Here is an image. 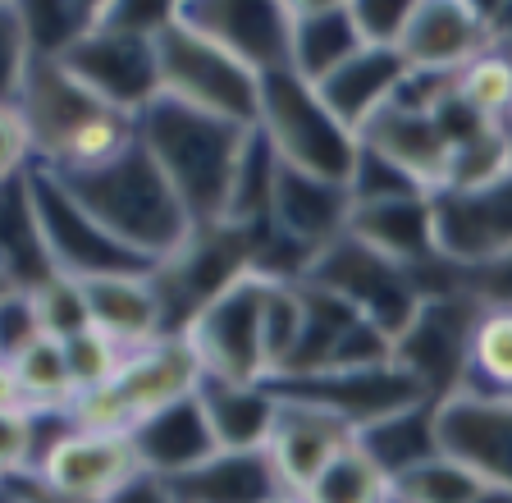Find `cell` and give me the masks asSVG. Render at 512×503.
<instances>
[{"instance_id":"obj_5","label":"cell","mask_w":512,"mask_h":503,"mask_svg":"<svg viewBox=\"0 0 512 503\" xmlns=\"http://www.w3.org/2000/svg\"><path fill=\"white\" fill-rule=\"evenodd\" d=\"M261 133L284 165L330 183H352L362 161V138L343 129L316 87L293 69L261 78Z\"/></svg>"},{"instance_id":"obj_37","label":"cell","mask_w":512,"mask_h":503,"mask_svg":"<svg viewBox=\"0 0 512 503\" xmlns=\"http://www.w3.org/2000/svg\"><path fill=\"white\" fill-rule=\"evenodd\" d=\"M412 10L416 0H352V23H357L362 46L398 51L407 37V23H412Z\"/></svg>"},{"instance_id":"obj_42","label":"cell","mask_w":512,"mask_h":503,"mask_svg":"<svg viewBox=\"0 0 512 503\" xmlns=\"http://www.w3.org/2000/svg\"><path fill=\"white\" fill-rule=\"evenodd\" d=\"M270 503H302L298 494H279V499H270Z\"/></svg>"},{"instance_id":"obj_22","label":"cell","mask_w":512,"mask_h":503,"mask_svg":"<svg viewBox=\"0 0 512 503\" xmlns=\"http://www.w3.org/2000/svg\"><path fill=\"white\" fill-rule=\"evenodd\" d=\"M407 78H412V65L403 60V51L362 46L348 65H339L325 83H316V92H320V101L334 110V119H339L343 129L362 138L366 124L398 101Z\"/></svg>"},{"instance_id":"obj_39","label":"cell","mask_w":512,"mask_h":503,"mask_svg":"<svg viewBox=\"0 0 512 503\" xmlns=\"http://www.w3.org/2000/svg\"><path fill=\"white\" fill-rule=\"evenodd\" d=\"M5 503H87V499H74V494L55 490L46 476L37 471H23V476H5Z\"/></svg>"},{"instance_id":"obj_17","label":"cell","mask_w":512,"mask_h":503,"mask_svg":"<svg viewBox=\"0 0 512 503\" xmlns=\"http://www.w3.org/2000/svg\"><path fill=\"white\" fill-rule=\"evenodd\" d=\"M46 481L55 490L74 494L87 503H106L115 499L124 485H133L142 476V458L133 435H119V430H69L51 449V458L42 462Z\"/></svg>"},{"instance_id":"obj_36","label":"cell","mask_w":512,"mask_h":503,"mask_svg":"<svg viewBox=\"0 0 512 503\" xmlns=\"http://www.w3.org/2000/svg\"><path fill=\"white\" fill-rule=\"evenodd\" d=\"M64 362H69L74 394L87 398V394H96V389H106L110 380L124 371L128 353L119 348L115 339H106L101 330H87V334H78V339L64 343ZM78 398H74V403H78Z\"/></svg>"},{"instance_id":"obj_15","label":"cell","mask_w":512,"mask_h":503,"mask_svg":"<svg viewBox=\"0 0 512 503\" xmlns=\"http://www.w3.org/2000/svg\"><path fill=\"white\" fill-rule=\"evenodd\" d=\"M439 453L467 462L485 481L512 485V394L458 389L435 403Z\"/></svg>"},{"instance_id":"obj_16","label":"cell","mask_w":512,"mask_h":503,"mask_svg":"<svg viewBox=\"0 0 512 503\" xmlns=\"http://www.w3.org/2000/svg\"><path fill=\"white\" fill-rule=\"evenodd\" d=\"M439 257L453 266H485L512 252V174L471 193H439Z\"/></svg>"},{"instance_id":"obj_6","label":"cell","mask_w":512,"mask_h":503,"mask_svg":"<svg viewBox=\"0 0 512 503\" xmlns=\"http://www.w3.org/2000/svg\"><path fill=\"white\" fill-rule=\"evenodd\" d=\"M206 366L197 357L188 334H165L151 348L133 353L124 362V371L110 380L106 389L78 398L69 412L83 430H119V435H133L142 421H151L156 412L183 403L202 389Z\"/></svg>"},{"instance_id":"obj_35","label":"cell","mask_w":512,"mask_h":503,"mask_svg":"<svg viewBox=\"0 0 512 503\" xmlns=\"http://www.w3.org/2000/svg\"><path fill=\"white\" fill-rule=\"evenodd\" d=\"M28 298H32V307H37V321H42L46 339L69 343V339H78V334L96 330L92 307H87V293L78 279L55 275V279H46L42 289H32Z\"/></svg>"},{"instance_id":"obj_8","label":"cell","mask_w":512,"mask_h":503,"mask_svg":"<svg viewBox=\"0 0 512 503\" xmlns=\"http://www.w3.org/2000/svg\"><path fill=\"white\" fill-rule=\"evenodd\" d=\"M23 179H28L32 211H37L42 243H46V257H51L55 275H69L83 284V279H101V275H151V270H156L151 261H142L138 252H128V247L64 188L60 174L32 165Z\"/></svg>"},{"instance_id":"obj_20","label":"cell","mask_w":512,"mask_h":503,"mask_svg":"<svg viewBox=\"0 0 512 503\" xmlns=\"http://www.w3.org/2000/svg\"><path fill=\"white\" fill-rule=\"evenodd\" d=\"M357 444V430L339 421L334 412L316 403H298V398H279V426L270 435V462H275L279 481L288 494H302L320 471L330 467L334 453Z\"/></svg>"},{"instance_id":"obj_34","label":"cell","mask_w":512,"mask_h":503,"mask_svg":"<svg viewBox=\"0 0 512 503\" xmlns=\"http://www.w3.org/2000/svg\"><path fill=\"white\" fill-rule=\"evenodd\" d=\"M467 389L512 394V311H485L476 343H471Z\"/></svg>"},{"instance_id":"obj_4","label":"cell","mask_w":512,"mask_h":503,"mask_svg":"<svg viewBox=\"0 0 512 503\" xmlns=\"http://www.w3.org/2000/svg\"><path fill=\"white\" fill-rule=\"evenodd\" d=\"M156 60L160 97L229 119L238 129H261V74L206 33H197L192 23L174 19L156 37Z\"/></svg>"},{"instance_id":"obj_27","label":"cell","mask_w":512,"mask_h":503,"mask_svg":"<svg viewBox=\"0 0 512 503\" xmlns=\"http://www.w3.org/2000/svg\"><path fill=\"white\" fill-rule=\"evenodd\" d=\"M197 398H202L224 453L270 449V435L279 426V394L270 385H229V380L206 375Z\"/></svg>"},{"instance_id":"obj_2","label":"cell","mask_w":512,"mask_h":503,"mask_svg":"<svg viewBox=\"0 0 512 503\" xmlns=\"http://www.w3.org/2000/svg\"><path fill=\"white\" fill-rule=\"evenodd\" d=\"M60 179L128 252H138L151 266L170 261L197 229L183 197L174 193V183L165 179V170L142 142H133L124 156L96 165V170L60 174Z\"/></svg>"},{"instance_id":"obj_10","label":"cell","mask_w":512,"mask_h":503,"mask_svg":"<svg viewBox=\"0 0 512 503\" xmlns=\"http://www.w3.org/2000/svg\"><path fill=\"white\" fill-rule=\"evenodd\" d=\"M266 293L270 279L247 270L234 289H224L211 307L188 325V339L211 380L229 385H270L266 353Z\"/></svg>"},{"instance_id":"obj_40","label":"cell","mask_w":512,"mask_h":503,"mask_svg":"<svg viewBox=\"0 0 512 503\" xmlns=\"http://www.w3.org/2000/svg\"><path fill=\"white\" fill-rule=\"evenodd\" d=\"M106 503H179L170 490V481H160V476H151V471H142L133 485H124V490L115 494V499Z\"/></svg>"},{"instance_id":"obj_28","label":"cell","mask_w":512,"mask_h":503,"mask_svg":"<svg viewBox=\"0 0 512 503\" xmlns=\"http://www.w3.org/2000/svg\"><path fill=\"white\" fill-rule=\"evenodd\" d=\"M170 490L179 503H270V499H279V494H288L266 449L215 453V458L202 462L197 471L170 481Z\"/></svg>"},{"instance_id":"obj_1","label":"cell","mask_w":512,"mask_h":503,"mask_svg":"<svg viewBox=\"0 0 512 503\" xmlns=\"http://www.w3.org/2000/svg\"><path fill=\"white\" fill-rule=\"evenodd\" d=\"M252 133L256 129H238L229 119L202 115L170 97H156V106L138 115V142L156 156V165L174 183V193L183 197L197 225L229 220L234 183Z\"/></svg>"},{"instance_id":"obj_11","label":"cell","mask_w":512,"mask_h":503,"mask_svg":"<svg viewBox=\"0 0 512 503\" xmlns=\"http://www.w3.org/2000/svg\"><path fill=\"white\" fill-rule=\"evenodd\" d=\"M270 389L279 398H298V403H316L325 412H334L339 421H348L357 430V439L366 430L384 426V421L407 417L416 407L435 403L430 389L407 366H398V357L380 366H357V371L307 375V380H270Z\"/></svg>"},{"instance_id":"obj_19","label":"cell","mask_w":512,"mask_h":503,"mask_svg":"<svg viewBox=\"0 0 512 503\" xmlns=\"http://www.w3.org/2000/svg\"><path fill=\"white\" fill-rule=\"evenodd\" d=\"M362 147L375 151V156H384L394 170H403L421 193L439 197L448 188V174H453V147H448L444 129L435 124L430 110L394 101V106L380 110V115L366 124Z\"/></svg>"},{"instance_id":"obj_23","label":"cell","mask_w":512,"mask_h":503,"mask_svg":"<svg viewBox=\"0 0 512 503\" xmlns=\"http://www.w3.org/2000/svg\"><path fill=\"white\" fill-rule=\"evenodd\" d=\"M348 234L366 243L371 252L398 261L407 270H421L439 257V220H435V197H398V202H375V206H352Z\"/></svg>"},{"instance_id":"obj_24","label":"cell","mask_w":512,"mask_h":503,"mask_svg":"<svg viewBox=\"0 0 512 503\" xmlns=\"http://www.w3.org/2000/svg\"><path fill=\"white\" fill-rule=\"evenodd\" d=\"M133 444H138L142 471L160 476V481H179V476L197 471L202 462H211L215 453H224L197 394L165 407V412H156L151 421H142V426L133 430Z\"/></svg>"},{"instance_id":"obj_31","label":"cell","mask_w":512,"mask_h":503,"mask_svg":"<svg viewBox=\"0 0 512 503\" xmlns=\"http://www.w3.org/2000/svg\"><path fill=\"white\" fill-rule=\"evenodd\" d=\"M14 10L28 33L32 60H64L101 23V5H78V0H42V5H14Z\"/></svg>"},{"instance_id":"obj_30","label":"cell","mask_w":512,"mask_h":503,"mask_svg":"<svg viewBox=\"0 0 512 503\" xmlns=\"http://www.w3.org/2000/svg\"><path fill=\"white\" fill-rule=\"evenodd\" d=\"M298 499L302 503H394V481H389V471L357 439L343 453H334L330 467L320 471Z\"/></svg>"},{"instance_id":"obj_33","label":"cell","mask_w":512,"mask_h":503,"mask_svg":"<svg viewBox=\"0 0 512 503\" xmlns=\"http://www.w3.org/2000/svg\"><path fill=\"white\" fill-rule=\"evenodd\" d=\"M485 476L471 471L467 462L435 453L421 467L403 471L394 481V503H476V494L485 490Z\"/></svg>"},{"instance_id":"obj_29","label":"cell","mask_w":512,"mask_h":503,"mask_svg":"<svg viewBox=\"0 0 512 503\" xmlns=\"http://www.w3.org/2000/svg\"><path fill=\"white\" fill-rule=\"evenodd\" d=\"M74 380L64 362V343L37 339L19 357L5 362V407L19 412H69L74 407Z\"/></svg>"},{"instance_id":"obj_32","label":"cell","mask_w":512,"mask_h":503,"mask_svg":"<svg viewBox=\"0 0 512 503\" xmlns=\"http://www.w3.org/2000/svg\"><path fill=\"white\" fill-rule=\"evenodd\" d=\"M362 444H366V453L389 471V481H398L403 471L421 467L426 458L439 453L435 403H426V407H416V412H407V417H394V421H384V426L366 430Z\"/></svg>"},{"instance_id":"obj_38","label":"cell","mask_w":512,"mask_h":503,"mask_svg":"<svg viewBox=\"0 0 512 503\" xmlns=\"http://www.w3.org/2000/svg\"><path fill=\"white\" fill-rule=\"evenodd\" d=\"M467 293L485 311H512V252L499 257V261H485V266H471L467 270Z\"/></svg>"},{"instance_id":"obj_18","label":"cell","mask_w":512,"mask_h":503,"mask_svg":"<svg viewBox=\"0 0 512 503\" xmlns=\"http://www.w3.org/2000/svg\"><path fill=\"white\" fill-rule=\"evenodd\" d=\"M179 19L234 51L243 65L266 78L288 69V5H247V0H183Z\"/></svg>"},{"instance_id":"obj_9","label":"cell","mask_w":512,"mask_h":503,"mask_svg":"<svg viewBox=\"0 0 512 503\" xmlns=\"http://www.w3.org/2000/svg\"><path fill=\"white\" fill-rule=\"evenodd\" d=\"M302 284H316V289L334 293V298L348 302L362 321H371L375 330L389 334L394 343L407 334V325L416 321V311L426 302L412 270L371 252V247L357 243L352 234H343L334 247H325Z\"/></svg>"},{"instance_id":"obj_13","label":"cell","mask_w":512,"mask_h":503,"mask_svg":"<svg viewBox=\"0 0 512 503\" xmlns=\"http://www.w3.org/2000/svg\"><path fill=\"white\" fill-rule=\"evenodd\" d=\"M480 321H485V307L467 289L426 298L421 311H416V321L407 325V334L394 343L398 366H407L430 389V398L444 403L458 389H467L471 343H476Z\"/></svg>"},{"instance_id":"obj_26","label":"cell","mask_w":512,"mask_h":503,"mask_svg":"<svg viewBox=\"0 0 512 503\" xmlns=\"http://www.w3.org/2000/svg\"><path fill=\"white\" fill-rule=\"evenodd\" d=\"M87 307H92V325L106 339H115L128 357L165 339V307L156 298L151 275H101L83 279Z\"/></svg>"},{"instance_id":"obj_21","label":"cell","mask_w":512,"mask_h":503,"mask_svg":"<svg viewBox=\"0 0 512 503\" xmlns=\"http://www.w3.org/2000/svg\"><path fill=\"white\" fill-rule=\"evenodd\" d=\"M352 225V193L348 183H330L316 174H302L293 165H279L275 183V206H270V229L284 238L325 252L334 247Z\"/></svg>"},{"instance_id":"obj_25","label":"cell","mask_w":512,"mask_h":503,"mask_svg":"<svg viewBox=\"0 0 512 503\" xmlns=\"http://www.w3.org/2000/svg\"><path fill=\"white\" fill-rule=\"evenodd\" d=\"M362 51L352 5L334 0H298L288 5V69L307 78L311 87L325 83L339 65H348Z\"/></svg>"},{"instance_id":"obj_3","label":"cell","mask_w":512,"mask_h":503,"mask_svg":"<svg viewBox=\"0 0 512 503\" xmlns=\"http://www.w3.org/2000/svg\"><path fill=\"white\" fill-rule=\"evenodd\" d=\"M14 106L28 115L37 138V165L55 174H78L124 156L138 142V119L96 101L83 83L55 60H32Z\"/></svg>"},{"instance_id":"obj_41","label":"cell","mask_w":512,"mask_h":503,"mask_svg":"<svg viewBox=\"0 0 512 503\" xmlns=\"http://www.w3.org/2000/svg\"><path fill=\"white\" fill-rule=\"evenodd\" d=\"M476 503H512V485L490 481V485H485V490L476 494Z\"/></svg>"},{"instance_id":"obj_7","label":"cell","mask_w":512,"mask_h":503,"mask_svg":"<svg viewBox=\"0 0 512 503\" xmlns=\"http://www.w3.org/2000/svg\"><path fill=\"white\" fill-rule=\"evenodd\" d=\"M256 238H261V229L197 225L192 238L170 261H160V266L151 270L156 298H160V307H165V330L188 334V325L197 321L224 289H234L256 261Z\"/></svg>"},{"instance_id":"obj_12","label":"cell","mask_w":512,"mask_h":503,"mask_svg":"<svg viewBox=\"0 0 512 503\" xmlns=\"http://www.w3.org/2000/svg\"><path fill=\"white\" fill-rule=\"evenodd\" d=\"M55 65H64V74L74 78V83H83L96 101H106V106L124 110L133 119L156 106V97H160L156 37L128 33V28L110 23L106 5H101V23L64 60H55Z\"/></svg>"},{"instance_id":"obj_14","label":"cell","mask_w":512,"mask_h":503,"mask_svg":"<svg viewBox=\"0 0 512 503\" xmlns=\"http://www.w3.org/2000/svg\"><path fill=\"white\" fill-rule=\"evenodd\" d=\"M403 60L412 74H439L458 78L480 55L494 51L490 5H471V0H416L412 23L403 37Z\"/></svg>"}]
</instances>
